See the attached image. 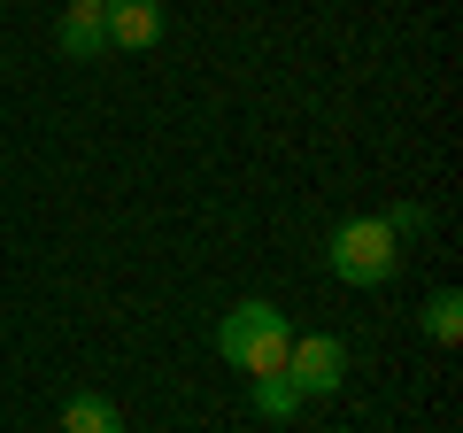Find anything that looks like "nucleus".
I'll list each match as a JSON object with an SVG mask.
<instances>
[{
	"instance_id": "nucleus-5",
	"label": "nucleus",
	"mask_w": 463,
	"mask_h": 433,
	"mask_svg": "<svg viewBox=\"0 0 463 433\" xmlns=\"http://www.w3.org/2000/svg\"><path fill=\"white\" fill-rule=\"evenodd\" d=\"M54 47H62L70 63H100V54H109V32H100V8H70V16L54 24Z\"/></svg>"
},
{
	"instance_id": "nucleus-7",
	"label": "nucleus",
	"mask_w": 463,
	"mask_h": 433,
	"mask_svg": "<svg viewBox=\"0 0 463 433\" xmlns=\"http://www.w3.org/2000/svg\"><path fill=\"white\" fill-rule=\"evenodd\" d=\"M417 325H425V341L456 349V341H463V294H456V286H440V294H432L425 310H417Z\"/></svg>"
},
{
	"instance_id": "nucleus-6",
	"label": "nucleus",
	"mask_w": 463,
	"mask_h": 433,
	"mask_svg": "<svg viewBox=\"0 0 463 433\" xmlns=\"http://www.w3.org/2000/svg\"><path fill=\"white\" fill-rule=\"evenodd\" d=\"M62 433H124V410L109 395H70L62 402Z\"/></svg>"
},
{
	"instance_id": "nucleus-3",
	"label": "nucleus",
	"mask_w": 463,
	"mask_h": 433,
	"mask_svg": "<svg viewBox=\"0 0 463 433\" xmlns=\"http://www.w3.org/2000/svg\"><path fill=\"white\" fill-rule=\"evenodd\" d=\"M286 380H294L301 402L340 395V387H347V341L340 333H301L294 349H286Z\"/></svg>"
},
{
	"instance_id": "nucleus-8",
	"label": "nucleus",
	"mask_w": 463,
	"mask_h": 433,
	"mask_svg": "<svg viewBox=\"0 0 463 433\" xmlns=\"http://www.w3.org/2000/svg\"><path fill=\"white\" fill-rule=\"evenodd\" d=\"M255 410H263V418H294V410H301L294 380H286V371H270V380H255Z\"/></svg>"
},
{
	"instance_id": "nucleus-9",
	"label": "nucleus",
	"mask_w": 463,
	"mask_h": 433,
	"mask_svg": "<svg viewBox=\"0 0 463 433\" xmlns=\"http://www.w3.org/2000/svg\"><path fill=\"white\" fill-rule=\"evenodd\" d=\"M379 225H386V233H394V240H417V233H425V225H432V209H425V201H394V209H386Z\"/></svg>"
},
{
	"instance_id": "nucleus-2",
	"label": "nucleus",
	"mask_w": 463,
	"mask_h": 433,
	"mask_svg": "<svg viewBox=\"0 0 463 433\" xmlns=\"http://www.w3.org/2000/svg\"><path fill=\"white\" fill-rule=\"evenodd\" d=\"M325 264H332V279H340V286H386L402 271V240L386 233L379 216H347V225H332Z\"/></svg>"
},
{
	"instance_id": "nucleus-1",
	"label": "nucleus",
	"mask_w": 463,
	"mask_h": 433,
	"mask_svg": "<svg viewBox=\"0 0 463 433\" xmlns=\"http://www.w3.org/2000/svg\"><path fill=\"white\" fill-rule=\"evenodd\" d=\"M216 349H224L232 371H248V380H270L286 371V349H294V325H286L279 302H232L216 317Z\"/></svg>"
},
{
	"instance_id": "nucleus-10",
	"label": "nucleus",
	"mask_w": 463,
	"mask_h": 433,
	"mask_svg": "<svg viewBox=\"0 0 463 433\" xmlns=\"http://www.w3.org/2000/svg\"><path fill=\"white\" fill-rule=\"evenodd\" d=\"M70 8H109V0H70Z\"/></svg>"
},
{
	"instance_id": "nucleus-4",
	"label": "nucleus",
	"mask_w": 463,
	"mask_h": 433,
	"mask_svg": "<svg viewBox=\"0 0 463 433\" xmlns=\"http://www.w3.org/2000/svg\"><path fill=\"white\" fill-rule=\"evenodd\" d=\"M100 32H109V47L147 54L155 39H163V0H109V8H100Z\"/></svg>"
}]
</instances>
